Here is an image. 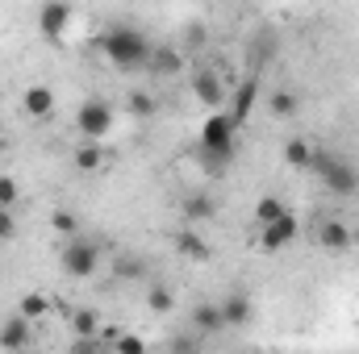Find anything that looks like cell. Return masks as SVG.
<instances>
[{"mask_svg":"<svg viewBox=\"0 0 359 354\" xmlns=\"http://www.w3.org/2000/svg\"><path fill=\"white\" fill-rule=\"evenodd\" d=\"M59 263H63V271L72 275V279H88V275H96V267H100V246L92 242V238H67L63 242V255H59Z\"/></svg>","mask_w":359,"mask_h":354,"instance_id":"4","label":"cell"},{"mask_svg":"<svg viewBox=\"0 0 359 354\" xmlns=\"http://www.w3.org/2000/svg\"><path fill=\"white\" fill-rule=\"evenodd\" d=\"M117 271H121V275H142V267L134 263V259H121V263H117Z\"/></svg>","mask_w":359,"mask_h":354,"instance_id":"30","label":"cell"},{"mask_svg":"<svg viewBox=\"0 0 359 354\" xmlns=\"http://www.w3.org/2000/svg\"><path fill=\"white\" fill-rule=\"evenodd\" d=\"M255 96H259V84H255V80H247V84L234 88V100H230V117H234V125H247V121H251Z\"/></svg>","mask_w":359,"mask_h":354,"instance_id":"15","label":"cell"},{"mask_svg":"<svg viewBox=\"0 0 359 354\" xmlns=\"http://www.w3.org/2000/svg\"><path fill=\"white\" fill-rule=\"evenodd\" d=\"M17 313H21L25 321H34V325H38V321H46V317L55 313V300H50L46 292H38V288H34V292H25V296L17 300Z\"/></svg>","mask_w":359,"mask_h":354,"instance_id":"14","label":"cell"},{"mask_svg":"<svg viewBox=\"0 0 359 354\" xmlns=\"http://www.w3.org/2000/svg\"><path fill=\"white\" fill-rule=\"evenodd\" d=\"M21 113L29 121H46L55 113V88L50 84H29V88L21 92Z\"/></svg>","mask_w":359,"mask_h":354,"instance_id":"10","label":"cell"},{"mask_svg":"<svg viewBox=\"0 0 359 354\" xmlns=\"http://www.w3.org/2000/svg\"><path fill=\"white\" fill-rule=\"evenodd\" d=\"M109 163V150H104V142H96V138H80V146H76V171H100Z\"/></svg>","mask_w":359,"mask_h":354,"instance_id":"12","label":"cell"},{"mask_svg":"<svg viewBox=\"0 0 359 354\" xmlns=\"http://www.w3.org/2000/svg\"><path fill=\"white\" fill-rule=\"evenodd\" d=\"M29 325H34V321H25L21 313H17V317H8V321L0 325V346H13V351L29 346Z\"/></svg>","mask_w":359,"mask_h":354,"instance_id":"16","label":"cell"},{"mask_svg":"<svg viewBox=\"0 0 359 354\" xmlns=\"http://www.w3.org/2000/svg\"><path fill=\"white\" fill-rule=\"evenodd\" d=\"M234 146H238V125H234V117L222 113V108H213V113L205 117V125H201V150H205L209 159L226 163V159H234Z\"/></svg>","mask_w":359,"mask_h":354,"instance_id":"2","label":"cell"},{"mask_svg":"<svg viewBox=\"0 0 359 354\" xmlns=\"http://www.w3.org/2000/svg\"><path fill=\"white\" fill-rule=\"evenodd\" d=\"M113 125H117V117H113V104H109V100H84V104L76 108V129H80V138L104 142V138L113 134Z\"/></svg>","mask_w":359,"mask_h":354,"instance_id":"5","label":"cell"},{"mask_svg":"<svg viewBox=\"0 0 359 354\" xmlns=\"http://www.w3.org/2000/svg\"><path fill=\"white\" fill-rule=\"evenodd\" d=\"M176 250L188 259V263H209V259H213V246H209L196 229H180L176 234Z\"/></svg>","mask_w":359,"mask_h":354,"instance_id":"13","label":"cell"},{"mask_svg":"<svg viewBox=\"0 0 359 354\" xmlns=\"http://www.w3.org/2000/svg\"><path fill=\"white\" fill-rule=\"evenodd\" d=\"M305 171H313V176L334 192V196H355L359 192V171L355 167H347L343 159H334L330 150H318V146H313V159H309Z\"/></svg>","mask_w":359,"mask_h":354,"instance_id":"3","label":"cell"},{"mask_svg":"<svg viewBox=\"0 0 359 354\" xmlns=\"http://www.w3.org/2000/svg\"><path fill=\"white\" fill-rule=\"evenodd\" d=\"M192 96H196L209 113L222 108V104H226V76L213 71V67H201V71L192 76Z\"/></svg>","mask_w":359,"mask_h":354,"instance_id":"9","label":"cell"},{"mask_svg":"<svg viewBox=\"0 0 359 354\" xmlns=\"http://www.w3.org/2000/svg\"><path fill=\"white\" fill-rule=\"evenodd\" d=\"M147 309H151V313H172V309H176V296H172L163 283H151V288H147Z\"/></svg>","mask_w":359,"mask_h":354,"instance_id":"20","label":"cell"},{"mask_svg":"<svg viewBox=\"0 0 359 354\" xmlns=\"http://www.w3.org/2000/svg\"><path fill=\"white\" fill-rule=\"evenodd\" d=\"M17 238V213L13 204H0V242H13Z\"/></svg>","mask_w":359,"mask_h":354,"instance_id":"27","label":"cell"},{"mask_svg":"<svg viewBox=\"0 0 359 354\" xmlns=\"http://www.w3.org/2000/svg\"><path fill=\"white\" fill-rule=\"evenodd\" d=\"M313 238H318V246H322L326 255H347V250H351V242H355L351 225H347V221H339V217H322Z\"/></svg>","mask_w":359,"mask_h":354,"instance_id":"8","label":"cell"},{"mask_svg":"<svg viewBox=\"0 0 359 354\" xmlns=\"http://www.w3.org/2000/svg\"><path fill=\"white\" fill-rule=\"evenodd\" d=\"M72 330H76V342L92 346V338H96V330H100V313H96V309H76V313H72Z\"/></svg>","mask_w":359,"mask_h":354,"instance_id":"17","label":"cell"},{"mask_svg":"<svg viewBox=\"0 0 359 354\" xmlns=\"http://www.w3.org/2000/svg\"><path fill=\"white\" fill-rule=\"evenodd\" d=\"M151 67L163 71V76H172V71H180V55L176 50H155V55H151Z\"/></svg>","mask_w":359,"mask_h":354,"instance_id":"25","label":"cell"},{"mask_svg":"<svg viewBox=\"0 0 359 354\" xmlns=\"http://www.w3.org/2000/svg\"><path fill=\"white\" fill-rule=\"evenodd\" d=\"M222 317H226V330H247V325H251V317H255V309H251L247 292H230V296L222 300Z\"/></svg>","mask_w":359,"mask_h":354,"instance_id":"11","label":"cell"},{"mask_svg":"<svg viewBox=\"0 0 359 354\" xmlns=\"http://www.w3.org/2000/svg\"><path fill=\"white\" fill-rule=\"evenodd\" d=\"M192 325H196L201 334H217V330H226L222 304H196V309H192Z\"/></svg>","mask_w":359,"mask_h":354,"instance_id":"18","label":"cell"},{"mask_svg":"<svg viewBox=\"0 0 359 354\" xmlns=\"http://www.w3.org/2000/svg\"><path fill=\"white\" fill-rule=\"evenodd\" d=\"M100 55H104L113 67H121V71H138V67H151L155 46H151L147 34H138L134 25H113V29H104V38H100Z\"/></svg>","mask_w":359,"mask_h":354,"instance_id":"1","label":"cell"},{"mask_svg":"<svg viewBox=\"0 0 359 354\" xmlns=\"http://www.w3.org/2000/svg\"><path fill=\"white\" fill-rule=\"evenodd\" d=\"M72 25H76V8H72L67 0H46V4H42V13H38V29H42L50 42L67 38Z\"/></svg>","mask_w":359,"mask_h":354,"instance_id":"7","label":"cell"},{"mask_svg":"<svg viewBox=\"0 0 359 354\" xmlns=\"http://www.w3.org/2000/svg\"><path fill=\"white\" fill-rule=\"evenodd\" d=\"M284 208H288V204H284L280 196H264V200L255 204V225H268V221H276Z\"/></svg>","mask_w":359,"mask_h":354,"instance_id":"22","label":"cell"},{"mask_svg":"<svg viewBox=\"0 0 359 354\" xmlns=\"http://www.w3.org/2000/svg\"><path fill=\"white\" fill-rule=\"evenodd\" d=\"M271 113H276V117H292V113H297V96L288 88H280L271 96Z\"/></svg>","mask_w":359,"mask_h":354,"instance_id":"24","label":"cell"},{"mask_svg":"<svg viewBox=\"0 0 359 354\" xmlns=\"http://www.w3.org/2000/svg\"><path fill=\"white\" fill-rule=\"evenodd\" d=\"M17 200H21L17 179H13V176H0V204H13V208H17Z\"/></svg>","mask_w":359,"mask_h":354,"instance_id":"28","label":"cell"},{"mask_svg":"<svg viewBox=\"0 0 359 354\" xmlns=\"http://www.w3.org/2000/svg\"><path fill=\"white\" fill-rule=\"evenodd\" d=\"M130 113H134V117H155V96L130 92Z\"/></svg>","mask_w":359,"mask_h":354,"instance_id":"26","label":"cell"},{"mask_svg":"<svg viewBox=\"0 0 359 354\" xmlns=\"http://www.w3.org/2000/svg\"><path fill=\"white\" fill-rule=\"evenodd\" d=\"M309 159H313V146H309L305 138H288V142H284V163H288V167L305 171V167H309Z\"/></svg>","mask_w":359,"mask_h":354,"instance_id":"19","label":"cell"},{"mask_svg":"<svg viewBox=\"0 0 359 354\" xmlns=\"http://www.w3.org/2000/svg\"><path fill=\"white\" fill-rule=\"evenodd\" d=\"M217 213V204L209 200V196H192V200H184V217L188 221H209Z\"/></svg>","mask_w":359,"mask_h":354,"instance_id":"21","label":"cell"},{"mask_svg":"<svg viewBox=\"0 0 359 354\" xmlns=\"http://www.w3.org/2000/svg\"><path fill=\"white\" fill-rule=\"evenodd\" d=\"M297 234H301V221L284 208L276 221H268V225H259V246L268 250V255H276V250H288L292 242H297Z\"/></svg>","mask_w":359,"mask_h":354,"instance_id":"6","label":"cell"},{"mask_svg":"<svg viewBox=\"0 0 359 354\" xmlns=\"http://www.w3.org/2000/svg\"><path fill=\"white\" fill-rule=\"evenodd\" d=\"M50 225H55L59 234H67V238H76V234H80V217H76V213H67V208H59V213L50 217Z\"/></svg>","mask_w":359,"mask_h":354,"instance_id":"23","label":"cell"},{"mask_svg":"<svg viewBox=\"0 0 359 354\" xmlns=\"http://www.w3.org/2000/svg\"><path fill=\"white\" fill-rule=\"evenodd\" d=\"M109 342H113V351H142V346H147L142 338H130V334H113Z\"/></svg>","mask_w":359,"mask_h":354,"instance_id":"29","label":"cell"}]
</instances>
